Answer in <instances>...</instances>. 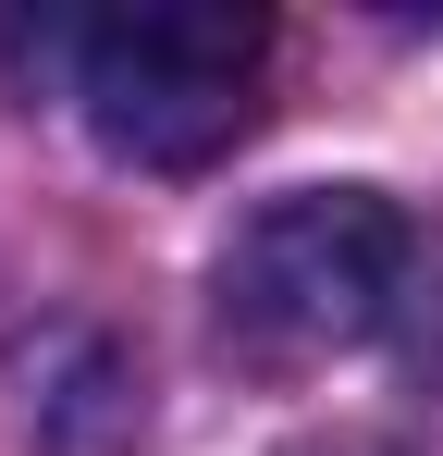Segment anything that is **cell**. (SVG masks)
<instances>
[{"mask_svg":"<svg viewBox=\"0 0 443 456\" xmlns=\"http://www.w3.org/2000/svg\"><path fill=\"white\" fill-rule=\"evenodd\" d=\"M50 62H62L74 111L99 124V149L148 160V173H197L259 111L271 25L234 0H124V12H62Z\"/></svg>","mask_w":443,"mask_h":456,"instance_id":"1","label":"cell"},{"mask_svg":"<svg viewBox=\"0 0 443 456\" xmlns=\"http://www.w3.org/2000/svg\"><path fill=\"white\" fill-rule=\"evenodd\" d=\"M407 210L382 185H295L271 210H246L234 247L210 272V308L234 333V358L259 370H320V358H358L369 333L407 297Z\"/></svg>","mask_w":443,"mask_h":456,"instance_id":"2","label":"cell"},{"mask_svg":"<svg viewBox=\"0 0 443 456\" xmlns=\"http://www.w3.org/2000/svg\"><path fill=\"white\" fill-rule=\"evenodd\" d=\"M295 456H407V444H382V432H333V444H295Z\"/></svg>","mask_w":443,"mask_h":456,"instance_id":"3","label":"cell"}]
</instances>
